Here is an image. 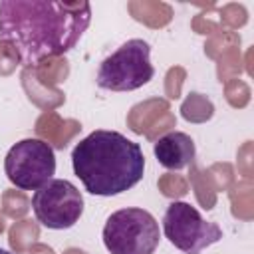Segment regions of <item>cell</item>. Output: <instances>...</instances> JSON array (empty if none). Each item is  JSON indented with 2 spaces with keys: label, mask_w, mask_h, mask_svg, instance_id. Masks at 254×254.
I'll return each mask as SVG.
<instances>
[{
  "label": "cell",
  "mask_w": 254,
  "mask_h": 254,
  "mask_svg": "<svg viewBox=\"0 0 254 254\" xmlns=\"http://www.w3.org/2000/svg\"><path fill=\"white\" fill-rule=\"evenodd\" d=\"M71 167L87 192L113 196L143 179L145 155L139 143L119 131L97 129L73 147Z\"/></svg>",
  "instance_id": "7a4b0ae2"
},
{
  "label": "cell",
  "mask_w": 254,
  "mask_h": 254,
  "mask_svg": "<svg viewBox=\"0 0 254 254\" xmlns=\"http://www.w3.org/2000/svg\"><path fill=\"white\" fill-rule=\"evenodd\" d=\"M32 208L42 226L65 230L83 214V196L73 183L65 179H50L34 192Z\"/></svg>",
  "instance_id": "52a82bcc"
},
{
  "label": "cell",
  "mask_w": 254,
  "mask_h": 254,
  "mask_svg": "<svg viewBox=\"0 0 254 254\" xmlns=\"http://www.w3.org/2000/svg\"><path fill=\"white\" fill-rule=\"evenodd\" d=\"M159 240V222L145 208L115 210L103 226V244L109 254H153Z\"/></svg>",
  "instance_id": "277c9868"
},
{
  "label": "cell",
  "mask_w": 254,
  "mask_h": 254,
  "mask_svg": "<svg viewBox=\"0 0 254 254\" xmlns=\"http://www.w3.org/2000/svg\"><path fill=\"white\" fill-rule=\"evenodd\" d=\"M153 75L151 46L141 38H133L101 62L97 69V85L109 91H135L149 83Z\"/></svg>",
  "instance_id": "3957f363"
},
{
  "label": "cell",
  "mask_w": 254,
  "mask_h": 254,
  "mask_svg": "<svg viewBox=\"0 0 254 254\" xmlns=\"http://www.w3.org/2000/svg\"><path fill=\"white\" fill-rule=\"evenodd\" d=\"M153 153H155L159 165H163L165 169L181 171L194 161L196 147H194V141L190 139V135H187L183 131H171L155 141Z\"/></svg>",
  "instance_id": "ba28073f"
},
{
  "label": "cell",
  "mask_w": 254,
  "mask_h": 254,
  "mask_svg": "<svg viewBox=\"0 0 254 254\" xmlns=\"http://www.w3.org/2000/svg\"><path fill=\"white\" fill-rule=\"evenodd\" d=\"M89 22V2H0V42L10 44L26 65L69 52L79 42Z\"/></svg>",
  "instance_id": "6da1fadb"
},
{
  "label": "cell",
  "mask_w": 254,
  "mask_h": 254,
  "mask_svg": "<svg viewBox=\"0 0 254 254\" xmlns=\"http://www.w3.org/2000/svg\"><path fill=\"white\" fill-rule=\"evenodd\" d=\"M8 181L22 190H38L56 173V153L42 139H22L4 159Z\"/></svg>",
  "instance_id": "8992f818"
},
{
  "label": "cell",
  "mask_w": 254,
  "mask_h": 254,
  "mask_svg": "<svg viewBox=\"0 0 254 254\" xmlns=\"http://www.w3.org/2000/svg\"><path fill=\"white\" fill-rule=\"evenodd\" d=\"M163 232L167 240L185 254H200L206 246L222 238V228L216 222L202 218L192 204L183 200H175L167 206Z\"/></svg>",
  "instance_id": "5b68a950"
},
{
  "label": "cell",
  "mask_w": 254,
  "mask_h": 254,
  "mask_svg": "<svg viewBox=\"0 0 254 254\" xmlns=\"http://www.w3.org/2000/svg\"><path fill=\"white\" fill-rule=\"evenodd\" d=\"M0 254H12L10 250H6V248H0Z\"/></svg>",
  "instance_id": "9c48e42d"
}]
</instances>
